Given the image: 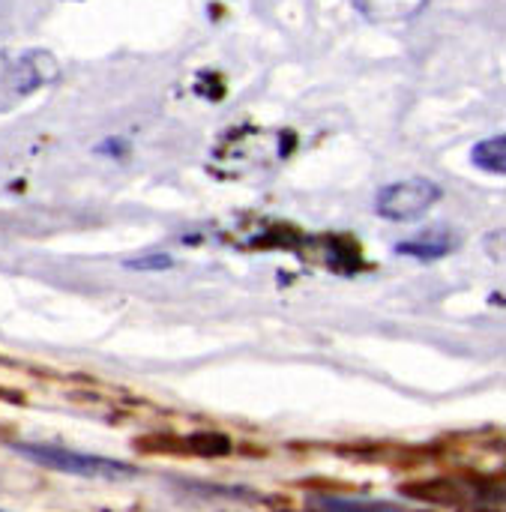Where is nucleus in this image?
I'll return each instance as SVG.
<instances>
[{"label": "nucleus", "mask_w": 506, "mask_h": 512, "mask_svg": "<svg viewBox=\"0 0 506 512\" xmlns=\"http://www.w3.org/2000/svg\"><path fill=\"white\" fill-rule=\"evenodd\" d=\"M9 450L39 468L48 471H60L69 477H81V480H102V483H114V480H129L138 474L135 465L120 462V459H108V456H93V453H78V450H66L57 444H24L15 441L9 444Z\"/></svg>", "instance_id": "f257e3e1"}, {"label": "nucleus", "mask_w": 506, "mask_h": 512, "mask_svg": "<svg viewBox=\"0 0 506 512\" xmlns=\"http://www.w3.org/2000/svg\"><path fill=\"white\" fill-rule=\"evenodd\" d=\"M171 267H174V258L168 252H147V255L126 261V270H135V273H162Z\"/></svg>", "instance_id": "6e6552de"}, {"label": "nucleus", "mask_w": 506, "mask_h": 512, "mask_svg": "<svg viewBox=\"0 0 506 512\" xmlns=\"http://www.w3.org/2000/svg\"><path fill=\"white\" fill-rule=\"evenodd\" d=\"M54 75H57V63L42 51L21 54V57L0 54V111L12 108L18 99H24Z\"/></svg>", "instance_id": "7ed1b4c3"}, {"label": "nucleus", "mask_w": 506, "mask_h": 512, "mask_svg": "<svg viewBox=\"0 0 506 512\" xmlns=\"http://www.w3.org/2000/svg\"><path fill=\"white\" fill-rule=\"evenodd\" d=\"M474 165L486 174H495V177H504L506 174V141L504 135H492L486 141H480L471 153Z\"/></svg>", "instance_id": "0eeeda50"}, {"label": "nucleus", "mask_w": 506, "mask_h": 512, "mask_svg": "<svg viewBox=\"0 0 506 512\" xmlns=\"http://www.w3.org/2000/svg\"><path fill=\"white\" fill-rule=\"evenodd\" d=\"M444 189L429 180V177H408L399 183H390L378 192L375 198V210L381 219L390 222H411L426 216L438 201H441Z\"/></svg>", "instance_id": "f03ea898"}, {"label": "nucleus", "mask_w": 506, "mask_h": 512, "mask_svg": "<svg viewBox=\"0 0 506 512\" xmlns=\"http://www.w3.org/2000/svg\"><path fill=\"white\" fill-rule=\"evenodd\" d=\"M459 246V234L450 225H435L420 231L411 240H399L396 243V255L402 258H417V261H438L444 255H450Z\"/></svg>", "instance_id": "20e7f679"}, {"label": "nucleus", "mask_w": 506, "mask_h": 512, "mask_svg": "<svg viewBox=\"0 0 506 512\" xmlns=\"http://www.w3.org/2000/svg\"><path fill=\"white\" fill-rule=\"evenodd\" d=\"M0 512H6V510H0Z\"/></svg>", "instance_id": "1a4fd4ad"}, {"label": "nucleus", "mask_w": 506, "mask_h": 512, "mask_svg": "<svg viewBox=\"0 0 506 512\" xmlns=\"http://www.w3.org/2000/svg\"><path fill=\"white\" fill-rule=\"evenodd\" d=\"M309 512H411L393 501H372V498H339V495H309Z\"/></svg>", "instance_id": "39448f33"}, {"label": "nucleus", "mask_w": 506, "mask_h": 512, "mask_svg": "<svg viewBox=\"0 0 506 512\" xmlns=\"http://www.w3.org/2000/svg\"><path fill=\"white\" fill-rule=\"evenodd\" d=\"M426 0H357L360 12L372 21H402L423 9Z\"/></svg>", "instance_id": "423d86ee"}]
</instances>
